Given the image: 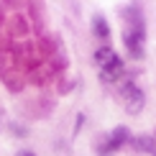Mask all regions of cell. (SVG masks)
Listing matches in <instances>:
<instances>
[{"mask_svg":"<svg viewBox=\"0 0 156 156\" xmlns=\"http://www.w3.org/2000/svg\"><path fill=\"white\" fill-rule=\"evenodd\" d=\"M136 146H138L141 151H148L151 156H156V144H154V138H148V136H138V138H136Z\"/></svg>","mask_w":156,"mask_h":156,"instance_id":"cell-7","label":"cell"},{"mask_svg":"<svg viewBox=\"0 0 156 156\" xmlns=\"http://www.w3.org/2000/svg\"><path fill=\"white\" fill-rule=\"evenodd\" d=\"M18 156H36L34 151H18Z\"/></svg>","mask_w":156,"mask_h":156,"instance_id":"cell-8","label":"cell"},{"mask_svg":"<svg viewBox=\"0 0 156 156\" xmlns=\"http://www.w3.org/2000/svg\"><path fill=\"white\" fill-rule=\"evenodd\" d=\"M92 28H95V36L100 38V41H108V38H110V28H108V23H105V18H102V16H95Z\"/></svg>","mask_w":156,"mask_h":156,"instance_id":"cell-5","label":"cell"},{"mask_svg":"<svg viewBox=\"0 0 156 156\" xmlns=\"http://www.w3.org/2000/svg\"><path fill=\"white\" fill-rule=\"evenodd\" d=\"M128 16L133 18V23H128L126 34H123V41H126V49L133 59H141L144 56V21H141V10L131 8Z\"/></svg>","mask_w":156,"mask_h":156,"instance_id":"cell-1","label":"cell"},{"mask_svg":"<svg viewBox=\"0 0 156 156\" xmlns=\"http://www.w3.org/2000/svg\"><path fill=\"white\" fill-rule=\"evenodd\" d=\"M120 95H123V100L128 102V110H131V113H138L141 110V105H144V92H141L133 82H123L120 84Z\"/></svg>","mask_w":156,"mask_h":156,"instance_id":"cell-2","label":"cell"},{"mask_svg":"<svg viewBox=\"0 0 156 156\" xmlns=\"http://www.w3.org/2000/svg\"><path fill=\"white\" fill-rule=\"evenodd\" d=\"M126 141H128V128H123V126H120V128H115V131L110 133L108 144L100 148V154L105 156V154H113V151H118V148H120L123 144H126Z\"/></svg>","mask_w":156,"mask_h":156,"instance_id":"cell-3","label":"cell"},{"mask_svg":"<svg viewBox=\"0 0 156 156\" xmlns=\"http://www.w3.org/2000/svg\"><path fill=\"white\" fill-rule=\"evenodd\" d=\"M120 74H123V62L118 59V56H113V59L102 67V72H100V77H102L105 82H115Z\"/></svg>","mask_w":156,"mask_h":156,"instance_id":"cell-4","label":"cell"},{"mask_svg":"<svg viewBox=\"0 0 156 156\" xmlns=\"http://www.w3.org/2000/svg\"><path fill=\"white\" fill-rule=\"evenodd\" d=\"M113 56H115V54H113V49H110V46H100V49L95 51V62L100 64V67H105Z\"/></svg>","mask_w":156,"mask_h":156,"instance_id":"cell-6","label":"cell"}]
</instances>
